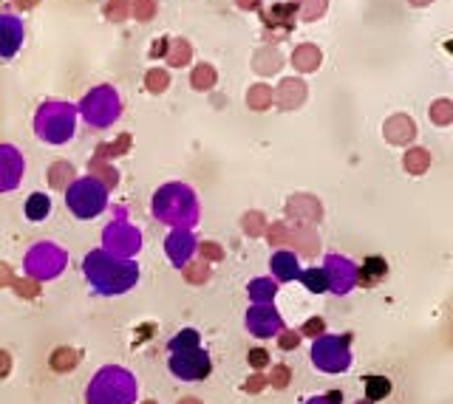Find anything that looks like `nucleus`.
<instances>
[{
  "label": "nucleus",
  "mask_w": 453,
  "mask_h": 404,
  "mask_svg": "<svg viewBox=\"0 0 453 404\" xmlns=\"http://www.w3.org/2000/svg\"><path fill=\"white\" fill-rule=\"evenodd\" d=\"M179 404H202V402H199V399H193V396H185Z\"/></svg>",
  "instance_id": "393cba45"
},
{
  "label": "nucleus",
  "mask_w": 453,
  "mask_h": 404,
  "mask_svg": "<svg viewBox=\"0 0 453 404\" xmlns=\"http://www.w3.org/2000/svg\"><path fill=\"white\" fill-rule=\"evenodd\" d=\"M136 396H139L136 376L119 365L99 368L85 391L88 404H136Z\"/></svg>",
  "instance_id": "f03ea898"
},
{
  "label": "nucleus",
  "mask_w": 453,
  "mask_h": 404,
  "mask_svg": "<svg viewBox=\"0 0 453 404\" xmlns=\"http://www.w3.org/2000/svg\"><path fill=\"white\" fill-rule=\"evenodd\" d=\"M77 113L82 116V122L94 130H105L111 128L119 116H122V99L111 85H94L82 102L77 105Z\"/></svg>",
  "instance_id": "39448f33"
},
{
  "label": "nucleus",
  "mask_w": 453,
  "mask_h": 404,
  "mask_svg": "<svg viewBox=\"0 0 453 404\" xmlns=\"http://www.w3.org/2000/svg\"><path fill=\"white\" fill-rule=\"evenodd\" d=\"M168 368L176 379L182 382H202L210 376L213 371V362H210V354L202 351V348H193V351H176L170 354L168 359Z\"/></svg>",
  "instance_id": "0eeeda50"
},
{
  "label": "nucleus",
  "mask_w": 453,
  "mask_h": 404,
  "mask_svg": "<svg viewBox=\"0 0 453 404\" xmlns=\"http://www.w3.org/2000/svg\"><path fill=\"white\" fill-rule=\"evenodd\" d=\"M249 365H252L255 371L266 368V365H269V354H266L263 348H252V351H249Z\"/></svg>",
  "instance_id": "aec40b11"
},
{
  "label": "nucleus",
  "mask_w": 453,
  "mask_h": 404,
  "mask_svg": "<svg viewBox=\"0 0 453 404\" xmlns=\"http://www.w3.org/2000/svg\"><path fill=\"white\" fill-rule=\"evenodd\" d=\"M388 393H391V382L386 376H369L366 379V396H369V402H380Z\"/></svg>",
  "instance_id": "dca6fc26"
},
{
  "label": "nucleus",
  "mask_w": 453,
  "mask_h": 404,
  "mask_svg": "<svg viewBox=\"0 0 453 404\" xmlns=\"http://www.w3.org/2000/svg\"><path fill=\"white\" fill-rule=\"evenodd\" d=\"M23 173H26V159L14 145L0 142V196L14 193L23 184Z\"/></svg>",
  "instance_id": "1a4fd4ad"
},
{
  "label": "nucleus",
  "mask_w": 453,
  "mask_h": 404,
  "mask_svg": "<svg viewBox=\"0 0 453 404\" xmlns=\"http://www.w3.org/2000/svg\"><path fill=\"white\" fill-rule=\"evenodd\" d=\"M408 3H411V6H417V9H420V6H431V3H434V0H408Z\"/></svg>",
  "instance_id": "b1692460"
},
{
  "label": "nucleus",
  "mask_w": 453,
  "mask_h": 404,
  "mask_svg": "<svg viewBox=\"0 0 453 404\" xmlns=\"http://www.w3.org/2000/svg\"><path fill=\"white\" fill-rule=\"evenodd\" d=\"M448 51H453V40H451V43H448Z\"/></svg>",
  "instance_id": "a878e982"
},
{
  "label": "nucleus",
  "mask_w": 453,
  "mask_h": 404,
  "mask_svg": "<svg viewBox=\"0 0 453 404\" xmlns=\"http://www.w3.org/2000/svg\"><path fill=\"white\" fill-rule=\"evenodd\" d=\"M48 212H51L48 196H43V193H31L28 196V201H26V218L28 220H43V218H48Z\"/></svg>",
  "instance_id": "ddd939ff"
},
{
  "label": "nucleus",
  "mask_w": 453,
  "mask_h": 404,
  "mask_svg": "<svg viewBox=\"0 0 453 404\" xmlns=\"http://www.w3.org/2000/svg\"><path fill=\"white\" fill-rule=\"evenodd\" d=\"M199 331H193V328H185L179 337H173L170 342H168V351L170 354H176V351H193V348H199Z\"/></svg>",
  "instance_id": "2eb2a0df"
},
{
  "label": "nucleus",
  "mask_w": 453,
  "mask_h": 404,
  "mask_svg": "<svg viewBox=\"0 0 453 404\" xmlns=\"http://www.w3.org/2000/svg\"><path fill=\"white\" fill-rule=\"evenodd\" d=\"M77 105L71 102H57L48 99L37 108L34 113V133L45 142V145H65L74 139L77 130Z\"/></svg>",
  "instance_id": "20e7f679"
},
{
  "label": "nucleus",
  "mask_w": 453,
  "mask_h": 404,
  "mask_svg": "<svg viewBox=\"0 0 453 404\" xmlns=\"http://www.w3.org/2000/svg\"><path fill=\"white\" fill-rule=\"evenodd\" d=\"M289 379H292V371H289L286 365H278V368L272 371V376H269L266 382H269L272 388H278V391H283V388L289 385Z\"/></svg>",
  "instance_id": "f3484780"
},
{
  "label": "nucleus",
  "mask_w": 453,
  "mask_h": 404,
  "mask_svg": "<svg viewBox=\"0 0 453 404\" xmlns=\"http://www.w3.org/2000/svg\"><path fill=\"white\" fill-rule=\"evenodd\" d=\"M278 342H280V348H283V351H292V348H298V342H300V337H298L295 331H283Z\"/></svg>",
  "instance_id": "412c9836"
},
{
  "label": "nucleus",
  "mask_w": 453,
  "mask_h": 404,
  "mask_svg": "<svg viewBox=\"0 0 453 404\" xmlns=\"http://www.w3.org/2000/svg\"><path fill=\"white\" fill-rule=\"evenodd\" d=\"M199 212V196L187 184H165L153 196V215L165 226H193Z\"/></svg>",
  "instance_id": "7ed1b4c3"
},
{
  "label": "nucleus",
  "mask_w": 453,
  "mask_h": 404,
  "mask_svg": "<svg viewBox=\"0 0 453 404\" xmlns=\"http://www.w3.org/2000/svg\"><path fill=\"white\" fill-rule=\"evenodd\" d=\"M323 328H326V322H323L320 317H315V320H309V322L303 325V331H300V334H303V337H315V340H317V337H323Z\"/></svg>",
  "instance_id": "6ab92c4d"
},
{
  "label": "nucleus",
  "mask_w": 453,
  "mask_h": 404,
  "mask_svg": "<svg viewBox=\"0 0 453 404\" xmlns=\"http://www.w3.org/2000/svg\"><path fill=\"white\" fill-rule=\"evenodd\" d=\"M386 139L391 145H408V142H414L417 139V122L411 116H405V113L391 116L386 122Z\"/></svg>",
  "instance_id": "9d476101"
},
{
  "label": "nucleus",
  "mask_w": 453,
  "mask_h": 404,
  "mask_svg": "<svg viewBox=\"0 0 453 404\" xmlns=\"http://www.w3.org/2000/svg\"><path fill=\"white\" fill-rule=\"evenodd\" d=\"M303 283H306L312 291H326V274H323V271H317V269L306 271V274H303Z\"/></svg>",
  "instance_id": "a211bd4d"
},
{
  "label": "nucleus",
  "mask_w": 453,
  "mask_h": 404,
  "mask_svg": "<svg viewBox=\"0 0 453 404\" xmlns=\"http://www.w3.org/2000/svg\"><path fill=\"white\" fill-rule=\"evenodd\" d=\"M82 271L99 294H125L139 280V266L133 260H119L105 249H94L85 257Z\"/></svg>",
  "instance_id": "f257e3e1"
},
{
  "label": "nucleus",
  "mask_w": 453,
  "mask_h": 404,
  "mask_svg": "<svg viewBox=\"0 0 453 404\" xmlns=\"http://www.w3.org/2000/svg\"><path fill=\"white\" fill-rule=\"evenodd\" d=\"M403 167H405V173H411V176H425L428 167H431V153H428L425 147H411V150L405 153V159H403Z\"/></svg>",
  "instance_id": "9b49d317"
},
{
  "label": "nucleus",
  "mask_w": 453,
  "mask_h": 404,
  "mask_svg": "<svg viewBox=\"0 0 453 404\" xmlns=\"http://www.w3.org/2000/svg\"><path fill=\"white\" fill-rule=\"evenodd\" d=\"M386 271H388V263H386L383 257H369V260L363 263V269H360V283H363V286H374L377 280L386 277Z\"/></svg>",
  "instance_id": "f8f14e48"
},
{
  "label": "nucleus",
  "mask_w": 453,
  "mask_h": 404,
  "mask_svg": "<svg viewBox=\"0 0 453 404\" xmlns=\"http://www.w3.org/2000/svg\"><path fill=\"white\" fill-rule=\"evenodd\" d=\"M26 43V23L14 11H0V60H14Z\"/></svg>",
  "instance_id": "6e6552de"
},
{
  "label": "nucleus",
  "mask_w": 453,
  "mask_h": 404,
  "mask_svg": "<svg viewBox=\"0 0 453 404\" xmlns=\"http://www.w3.org/2000/svg\"><path fill=\"white\" fill-rule=\"evenodd\" d=\"M145 404H156V402H145Z\"/></svg>",
  "instance_id": "bb28decb"
},
{
  "label": "nucleus",
  "mask_w": 453,
  "mask_h": 404,
  "mask_svg": "<svg viewBox=\"0 0 453 404\" xmlns=\"http://www.w3.org/2000/svg\"><path fill=\"white\" fill-rule=\"evenodd\" d=\"M65 206L74 218L80 220H91L97 215L105 212L108 206V190L99 179L94 176H82V179H74L68 187H65Z\"/></svg>",
  "instance_id": "423d86ee"
},
{
  "label": "nucleus",
  "mask_w": 453,
  "mask_h": 404,
  "mask_svg": "<svg viewBox=\"0 0 453 404\" xmlns=\"http://www.w3.org/2000/svg\"><path fill=\"white\" fill-rule=\"evenodd\" d=\"M11 374V357L6 351H0V379H6Z\"/></svg>",
  "instance_id": "4be33fe9"
},
{
  "label": "nucleus",
  "mask_w": 453,
  "mask_h": 404,
  "mask_svg": "<svg viewBox=\"0 0 453 404\" xmlns=\"http://www.w3.org/2000/svg\"><path fill=\"white\" fill-rule=\"evenodd\" d=\"M428 116H431V122H434V125L448 128V125L453 122V102L451 99H434V102H431V108H428Z\"/></svg>",
  "instance_id": "4468645a"
},
{
  "label": "nucleus",
  "mask_w": 453,
  "mask_h": 404,
  "mask_svg": "<svg viewBox=\"0 0 453 404\" xmlns=\"http://www.w3.org/2000/svg\"><path fill=\"white\" fill-rule=\"evenodd\" d=\"M263 385H266V379H263V376H252V379H249V385H246V391H249V393H255V391H261Z\"/></svg>",
  "instance_id": "5701e85b"
}]
</instances>
